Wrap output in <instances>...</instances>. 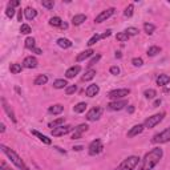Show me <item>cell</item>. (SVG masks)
Masks as SVG:
<instances>
[{
	"mask_svg": "<svg viewBox=\"0 0 170 170\" xmlns=\"http://www.w3.org/2000/svg\"><path fill=\"white\" fill-rule=\"evenodd\" d=\"M162 156H163V150L161 148H153L149 153L145 154L140 170H153L154 166L161 161Z\"/></svg>",
	"mask_w": 170,
	"mask_h": 170,
	"instance_id": "6da1fadb",
	"label": "cell"
},
{
	"mask_svg": "<svg viewBox=\"0 0 170 170\" xmlns=\"http://www.w3.org/2000/svg\"><path fill=\"white\" fill-rule=\"evenodd\" d=\"M0 149H1L3 153H4L5 156H7L8 158L11 160V162L13 163V165H16L19 169H21V170H29L28 166H27L25 163H24V161L21 160L20 157L17 156V154L15 153V151L12 150V149H10V148H7L5 145H0Z\"/></svg>",
	"mask_w": 170,
	"mask_h": 170,
	"instance_id": "7a4b0ae2",
	"label": "cell"
},
{
	"mask_svg": "<svg viewBox=\"0 0 170 170\" xmlns=\"http://www.w3.org/2000/svg\"><path fill=\"white\" fill-rule=\"evenodd\" d=\"M138 162H140V158L137 156H130L126 160H124L114 170H134V168L138 165Z\"/></svg>",
	"mask_w": 170,
	"mask_h": 170,
	"instance_id": "3957f363",
	"label": "cell"
},
{
	"mask_svg": "<svg viewBox=\"0 0 170 170\" xmlns=\"http://www.w3.org/2000/svg\"><path fill=\"white\" fill-rule=\"evenodd\" d=\"M163 117H165V112H161V113L154 114V116H151V117H149V118L145 120L144 126H145V128H148V129L154 128V126L158 125V124H160L161 121H162Z\"/></svg>",
	"mask_w": 170,
	"mask_h": 170,
	"instance_id": "277c9868",
	"label": "cell"
},
{
	"mask_svg": "<svg viewBox=\"0 0 170 170\" xmlns=\"http://www.w3.org/2000/svg\"><path fill=\"white\" fill-rule=\"evenodd\" d=\"M169 141H170V126L151 138V142H153V144H166V142H169Z\"/></svg>",
	"mask_w": 170,
	"mask_h": 170,
	"instance_id": "5b68a950",
	"label": "cell"
},
{
	"mask_svg": "<svg viewBox=\"0 0 170 170\" xmlns=\"http://www.w3.org/2000/svg\"><path fill=\"white\" fill-rule=\"evenodd\" d=\"M130 94V89L129 88H121V89H114V91H110L109 93H108V97L110 98V100H120V98L125 97V96Z\"/></svg>",
	"mask_w": 170,
	"mask_h": 170,
	"instance_id": "8992f818",
	"label": "cell"
},
{
	"mask_svg": "<svg viewBox=\"0 0 170 170\" xmlns=\"http://www.w3.org/2000/svg\"><path fill=\"white\" fill-rule=\"evenodd\" d=\"M104 149V145L103 142H101V140H93L89 144V148H88V151L91 156H97V154H100L101 151H103Z\"/></svg>",
	"mask_w": 170,
	"mask_h": 170,
	"instance_id": "52a82bcc",
	"label": "cell"
},
{
	"mask_svg": "<svg viewBox=\"0 0 170 170\" xmlns=\"http://www.w3.org/2000/svg\"><path fill=\"white\" fill-rule=\"evenodd\" d=\"M101 116H103V108L94 106L86 113V120L88 121H97V120H100Z\"/></svg>",
	"mask_w": 170,
	"mask_h": 170,
	"instance_id": "ba28073f",
	"label": "cell"
},
{
	"mask_svg": "<svg viewBox=\"0 0 170 170\" xmlns=\"http://www.w3.org/2000/svg\"><path fill=\"white\" fill-rule=\"evenodd\" d=\"M72 129H73V128H72L70 125H61V126H58V128L52 129L51 134L53 136V137H61V136L68 134V133L72 130Z\"/></svg>",
	"mask_w": 170,
	"mask_h": 170,
	"instance_id": "9c48e42d",
	"label": "cell"
},
{
	"mask_svg": "<svg viewBox=\"0 0 170 170\" xmlns=\"http://www.w3.org/2000/svg\"><path fill=\"white\" fill-rule=\"evenodd\" d=\"M114 8H108V10H105L103 11L100 15H97L96 16V19H94V23H97V24H100V23H103V21H106L108 19H109L110 16H113V13H114Z\"/></svg>",
	"mask_w": 170,
	"mask_h": 170,
	"instance_id": "30bf717a",
	"label": "cell"
},
{
	"mask_svg": "<svg viewBox=\"0 0 170 170\" xmlns=\"http://www.w3.org/2000/svg\"><path fill=\"white\" fill-rule=\"evenodd\" d=\"M89 129V126L86 125V124H81V125H79L77 128H75V132L72 133V140H79V138L82 137V134Z\"/></svg>",
	"mask_w": 170,
	"mask_h": 170,
	"instance_id": "8fae6325",
	"label": "cell"
},
{
	"mask_svg": "<svg viewBox=\"0 0 170 170\" xmlns=\"http://www.w3.org/2000/svg\"><path fill=\"white\" fill-rule=\"evenodd\" d=\"M125 106H128V101L126 100H116L108 104V109L109 110H121Z\"/></svg>",
	"mask_w": 170,
	"mask_h": 170,
	"instance_id": "7c38bea8",
	"label": "cell"
},
{
	"mask_svg": "<svg viewBox=\"0 0 170 170\" xmlns=\"http://www.w3.org/2000/svg\"><path fill=\"white\" fill-rule=\"evenodd\" d=\"M37 64H39L37 58L33 57V56H28V57H25V58H24V61H23V67H24V68H28V69L36 68V67H37Z\"/></svg>",
	"mask_w": 170,
	"mask_h": 170,
	"instance_id": "4fadbf2b",
	"label": "cell"
},
{
	"mask_svg": "<svg viewBox=\"0 0 170 170\" xmlns=\"http://www.w3.org/2000/svg\"><path fill=\"white\" fill-rule=\"evenodd\" d=\"M98 92H100V86L97 84H91L85 89V93L88 97H94V96L98 94Z\"/></svg>",
	"mask_w": 170,
	"mask_h": 170,
	"instance_id": "5bb4252c",
	"label": "cell"
},
{
	"mask_svg": "<svg viewBox=\"0 0 170 170\" xmlns=\"http://www.w3.org/2000/svg\"><path fill=\"white\" fill-rule=\"evenodd\" d=\"M1 105H3V109H4V112L8 114V117L12 120V122H16V117H15V113L13 110L10 108V105L7 104V101L4 100V98H1Z\"/></svg>",
	"mask_w": 170,
	"mask_h": 170,
	"instance_id": "9a60e30c",
	"label": "cell"
},
{
	"mask_svg": "<svg viewBox=\"0 0 170 170\" xmlns=\"http://www.w3.org/2000/svg\"><path fill=\"white\" fill-rule=\"evenodd\" d=\"M144 128H145V126L141 125V124H138V125H134V126H133V128L130 129V130L128 132V137H129V138H133V137H136V136L141 134L142 130H144Z\"/></svg>",
	"mask_w": 170,
	"mask_h": 170,
	"instance_id": "2e32d148",
	"label": "cell"
},
{
	"mask_svg": "<svg viewBox=\"0 0 170 170\" xmlns=\"http://www.w3.org/2000/svg\"><path fill=\"white\" fill-rule=\"evenodd\" d=\"M80 70H81V67L80 65H73L70 67L69 69L65 72V77L67 79H73V77H76L77 75L80 73Z\"/></svg>",
	"mask_w": 170,
	"mask_h": 170,
	"instance_id": "e0dca14e",
	"label": "cell"
},
{
	"mask_svg": "<svg viewBox=\"0 0 170 170\" xmlns=\"http://www.w3.org/2000/svg\"><path fill=\"white\" fill-rule=\"evenodd\" d=\"M94 53V51L93 49H86V51L84 52H81L80 55H77V57H76V61L77 63H80V61H84L85 58H88V57H91L92 55Z\"/></svg>",
	"mask_w": 170,
	"mask_h": 170,
	"instance_id": "ac0fdd59",
	"label": "cell"
},
{
	"mask_svg": "<svg viewBox=\"0 0 170 170\" xmlns=\"http://www.w3.org/2000/svg\"><path fill=\"white\" fill-rule=\"evenodd\" d=\"M24 16H25L27 20H33L36 16H37V11H36L35 8L28 7V8H25V10H24Z\"/></svg>",
	"mask_w": 170,
	"mask_h": 170,
	"instance_id": "d6986e66",
	"label": "cell"
},
{
	"mask_svg": "<svg viewBox=\"0 0 170 170\" xmlns=\"http://www.w3.org/2000/svg\"><path fill=\"white\" fill-rule=\"evenodd\" d=\"M84 21H86V16L84 13H79V15H75L72 19V24L73 25H81Z\"/></svg>",
	"mask_w": 170,
	"mask_h": 170,
	"instance_id": "ffe728a7",
	"label": "cell"
},
{
	"mask_svg": "<svg viewBox=\"0 0 170 170\" xmlns=\"http://www.w3.org/2000/svg\"><path fill=\"white\" fill-rule=\"evenodd\" d=\"M31 133H32L33 136H36V137L39 138L41 142H44V144H47V145H51L52 144V141H51V138H48L47 136H44V134H41L40 132H37V130H31Z\"/></svg>",
	"mask_w": 170,
	"mask_h": 170,
	"instance_id": "44dd1931",
	"label": "cell"
},
{
	"mask_svg": "<svg viewBox=\"0 0 170 170\" xmlns=\"http://www.w3.org/2000/svg\"><path fill=\"white\" fill-rule=\"evenodd\" d=\"M170 82V76L169 75H160L157 77V85L160 86H165L166 84Z\"/></svg>",
	"mask_w": 170,
	"mask_h": 170,
	"instance_id": "7402d4cb",
	"label": "cell"
},
{
	"mask_svg": "<svg viewBox=\"0 0 170 170\" xmlns=\"http://www.w3.org/2000/svg\"><path fill=\"white\" fill-rule=\"evenodd\" d=\"M63 110H64V106L63 105H60V104L52 105V106L48 108V112L51 114H60V113H63Z\"/></svg>",
	"mask_w": 170,
	"mask_h": 170,
	"instance_id": "603a6c76",
	"label": "cell"
},
{
	"mask_svg": "<svg viewBox=\"0 0 170 170\" xmlns=\"http://www.w3.org/2000/svg\"><path fill=\"white\" fill-rule=\"evenodd\" d=\"M57 45H58L60 48L67 49V48H70V47H72V41H70V40H68V39L61 37V39L57 40Z\"/></svg>",
	"mask_w": 170,
	"mask_h": 170,
	"instance_id": "cb8c5ba5",
	"label": "cell"
},
{
	"mask_svg": "<svg viewBox=\"0 0 170 170\" xmlns=\"http://www.w3.org/2000/svg\"><path fill=\"white\" fill-rule=\"evenodd\" d=\"M64 122H65V118H64V117H60V118H57V120H55V121L49 122L48 126L51 129H55V128H58V126L64 125Z\"/></svg>",
	"mask_w": 170,
	"mask_h": 170,
	"instance_id": "d4e9b609",
	"label": "cell"
},
{
	"mask_svg": "<svg viewBox=\"0 0 170 170\" xmlns=\"http://www.w3.org/2000/svg\"><path fill=\"white\" fill-rule=\"evenodd\" d=\"M48 82V76L47 75H39L35 79V85H44Z\"/></svg>",
	"mask_w": 170,
	"mask_h": 170,
	"instance_id": "484cf974",
	"label": "cell"
},
{
	"mask_svg": "<svg viewBox=\"0 0 170 170\" xmlns=\"http://www.w3.org/2000/svg\"><path fill=\"white\" fill-rule=\"evenodd\" d=\"M67 85H68V82L64 79H58L53 82V88H56V89H64V88H67Z\"/></svg>",
	"mask_w": 170,
	"mask_h": 170,
	"instance_id": "4316f807",
	"label": "cell"
},
{
	"mask_svg": "<svg viewBox=\"0 0 170 170\" xmlns=\"http://www.w3.org/2000/svg\"><path fill=\"white\" fill-rule=\"evenodd\" d=\"M94 76H96V70L94 69H88L85 72V75L82 76V81H91V80H93Z\"/></svg>",
	"mask_w": 170,
	"mask_h": 170,
	"instance_id": "83f0119b",
	"label": "cell"
},
{
	"mask_svg": "<svg viewBox=\"0 0 170 170\" xmlns=\"http://www.w3.org/2000/svg\"><path fill=\"white\" fill-rule=\"evenodd\" d=\"M86 106H88L86 103H79L77 105L73 106V112H75V113H82V112H85Z\"/></svg>",
	"mask_w": 170,
	"mask_h": 170,
	"instance_id": "f1b7e54d",
	"label": "cell"
},
{
	"mask_svg": "<svg viewBox=\"0 0 170 170\" xmlns=\"http://www.w3.org/2000/svg\"><path fill=\"white\" fill-rule=\"evenodd\" d=\"M61 24H63V20L58 16H55L49 19V25H52V27H61Z\"/></svg>",
	"mask_w": 170,
	"mask_h": 170,
	"instance_id": "f546056e",
	"label": "cell"
},
{
	"mask_svg": "<svg viewBox=\"0 0 170 170\" xmlns=\"http://www.w3.org/2000/svg\"><path fill=\"white\" fill-rule=\"evenodd\" d=\"M144 31L148 33V35H153V32L156 31V27H154V24H151V23H145L144 24Z\"/></svg>",
	"mask_w": 170,
	"mask_h": 170,
	"instance_id": "4dcf8cb0",
	"label": "cell"
},
{
	"mask_svg": "<svg viewBox=\"0 0 170 170\" xmlns=\"http://www.w3.org/2000/svg\"><path fill=\"white\" fill-rule=\"evenodd\" d=\"M160 52H161V48L157 47V45H153V47H150L148 49V56L153 57V56H156V55H158Z\"/></svg>",
	"mask_w": 170,
	"mask_h": 170,
	"instance_id": "1f68e13d",
	"label": "cell"
},
{
	"mask_svg": "<svg viewBox=\"0 0 170 170\" xmlns=\"http://www.w3.org/2000/svg\"><path fill=\"white\" fill-rule=\"evenodd\" d=\"M144 96L148 98V100H151V98H154L157 96V92L154 91V89H146V91L144 92Z\"/></svg>",
	"mask_w": 170,
	"mask_h": 170,
	"instance_id": "d6a6232c",
	"label": "cell"
},
{
	"mask_svg": "<svg viewBox=\"0 0 170 170\" xmlns=\"http://www.w3.org/2000/svg\"><path fill=\"white\" fill-rule=\"evenodd\" d=\"M35 44H36V41H35V39L33 37H27L25 39V48H28V49L32 51L33 48H36Z\"/></svg>",
	"mask_w": 170,
	"mask_h": 170,
	"instance_id": "836d02e7",
	"label": "cell"
},
{
	"mask_svg": "<svg viewBox=\"0 0 170 170\" xmlns=\"http://www.w3.org/2000/svg\"><path fill=\"white\" fill-rule=\"evenodd\" d=\"M129 37H130V36H129L128 33L125 32V31H124V32H120V33H117V36H116V39L118 40V41H128V40H129Z\"/></svg>",
	"mask_w": 170,
	"mask_h": 170,
	"instance_id": "e575fe53",
	"label": "cell"
},
{
	"mask_svg": "<svg viewBox=\"0 0 170 170\" xmlns=\"http://www.w3.org/2000/svg\"><path fill=\"white\" fill-rule=\"evenodd\" d=\"M21 64H11V67H10V70H11V73H20L21 72Z\"/></svg>",
	"mask_w": 170,
	"mask_h": 170,
	"instance_id": "d590c367",
	"label": "cell"
},
{
	"mask_svg": "<svg viewBox=\"0 0 170 170\" xmlns=\"http://www.w3.org/2000/svg\"><path fill=\"white\" fill-rule=\"evenodd\" d=\"M41 5H43V7H45L47 10H52V8L55 7V1H53V0H43Z\"/></svg>",
	"mask_w": 170,
	"mask_h": 170,
	"instance_id": "8d00e7d4",
	"label": "cell"
},
{
	"mask_svg": "<svg viewBox=\"0 0 170 170\" xmlns=\"http://www.w3.org/2000/svg\"><path fill=\"white\" fill-rule=\"evenodd\" d=\"M20 32L23 33V35H29L31 32H32V29H31V27L28 24H21L20 27Z\"/></svg>",
	"mask_w": 170,
	"mask_h": 170,
	"instance_id": "74e56055",
	"label": "cell"
},
{
	"mask_svg": "<svg viewBox=\"0 0 170 170\" xmlns=\"http://www.w3.org/2000/svg\"><path fill=\"white\" fill-rule=\"evenodd\" d=\"M100 39H101V35H98V33H96V35L93 36V37H92V39H89V41L86 43V44H88L89 47H92V45H94L96 43H97Z\"/></svg>",
	"mask_w": 170,
	"mask_h": 170,
	"instance_id": "f35d334b",
	"label": "cell"
},
{
	"mask_svg": "<svg viewBox=\"0 0 170 170\" xmlns=\"http://www.w3.org/2000/svg\"><path fill=\"white\" fill-rule=\"evenodd\" d=\"M133 11H134V5H133V4H129L128 7H126L125 12H124V15H125L126 17H130L132 15H133Z\"/></svg>",
	"mask_w": 170,
	"mask_h": 170,
	"instance_id": "ab89813d",
	"label": "cell"
},
{
	"mask_svg": "<svg viewBox=\"0 0 170 170\" xmlns=\"http://www.w3.org/2000/svg\"><path fill=\"white\" fill-rule=\"evenodd\" d=\"M132 64L134 67H142V65H144V60H142L141 57H134L132 60Z\"/></svg>",
	"mask_w": 170,
	"mask_h": 170,
	"instance_id": "60d3db41",
	"label": "cell"
},
{
	"mask_svg": "<svg viewBox=\"0 0 170 170\" xmlns=\"http://www.w3.org/2000/svg\"><path fill=\"white\" fill-rule=\"evenodd\" d=\"M125 32L128 33L129 36H136V35H138V29L134 28V27H129V28H126Z\"/></svg>",
	"mask_w": 170,
	"mask_h": 170,
	"instance_id": "b9f144b4",
	"label": "cell"
},
{
	"mask_svg": "<svg viewBox=\"0 0 170 170\" xmlns=\"http://www.w3.org/2000/svg\"><path fill=\"white\" fill-rule=\"evenodd\" d=\"M15 8L13 7H10V5H8L7 7V11H5V15H7V17H10V19H12V17L15 16Z\"/></svg>",
	"mask_w": 170,
	"mask_h": 170,
	"instance_id": "7bdbcfd3",
	"label": "cell"
},
{
	"mask_svg": "<svg viewBox=\"0 0 170 170\" xmlns=\"http://www.w3.org/2000/svg\"><path fill=\"white\" fill-rule=\"evenodd\" d=\"M76 91H77L76 85H69V86H67V88H65V93L67 94H73Z\"/></svg>",
	"mask_w": 170,
	"mask_h": 170,
	"instance_id": "ee69618b",
	"label": "cell"
},
{
	"mask_svg": "<svg viewBox=\"0 0 170 170\" xmlns=\"http://www.w3.org/2000/svg\"><path fill=\"white\" fill-rule=\"evenodd\" d=\"M100 58H101V55H96V56L92 58L91 61H89V64H88V67H92V65H94V64H97L98 61H100Z\"/></svg>",
	"mask_w": 170,
	"mask_h": 170,
	"instance_id": "f6af8a7d",
	"label": "cell"
},
{
	"mask_svg": "<svg viewBox=\"0 0 170 170\" xmlns=\"http://www.w3.org/2000/svg\"><path fill=\"white\" fill-rule=\"evenodd\" d=\"M110 73H112L113 76H117V75H120V68L117 67V65H113V67H110Z\"/></svg>",
	"mask_w": 170,
	"mask_h": 170,
	"instance_id": "bcb514c9",
	"label": "cell"
},
{
	"mask_svg": "<svg viewBox=\"0 0 170 170\" xmlns=\"http://www.w3.org/2000/svg\"><path fill=\"white\" fill-rule=\"evenodd\" d=\"M20 4V1H19V0H12V1H10V3H8V5H10V7H17V5H19Z\"/></svg>",
	"mask_w": 170,
	"mask_h": 170,
	"instance_id": "7dc6e473",
	"label": "cell"
},
{
	"mask_svg": "<svg viewBox=\"0 0 170 170\" xmlns=\"http://www.w3.org/2000/svg\"><path fill=\"white\" fill-rule=\"evenodd\" d=\"M110 35H112V31H109V29H108L106 32H105V33H103V35H101V39H106V37H109Z\"/></svg>",
	"mask_w": 170,
	"mask_h": 170,
	"instance_id": "c3c4849f",
	"label": "cell"
},
{
	"mask_svg": "<svg viewBox=\"0 0 170 170\" xmlns=\"http://www.w3.org/2000/svg\"><path fill=\"white\" fill-rule=\"evenodd\" d=\"M134 109H136V108L134 106H133V105H129V106H128V113H134Z\"/></svg>",
	"mask_w": 170,
	"mask_h": 170,
	"instance_id": "681fc988",
	"label": "cell"
},
{
	"mask_svg": "<svg viewBox=\"0 0 170 170\" xmlns=\"http://www.w3.org/2000/svg\"><path fill=\"white\" fill-rule=\"evenodd\" d=\"M32 51L35 52V53H37V55H43V51H41V49H40V48H33Z\"/></svg>",
	"mask_w": 170,
	"mask_h": 170,
	"instance_id": "f907efd6",
	"label": "cell"
},
{
	"mask_svg": "<svg viewBox=\"0 0 170 170\" xmlns=\"http://www.w3.org/2000/svg\"><path fill=\"white\" fill-rule=\"evenodd\" d=\"M82 149H84V148L80 146V145H79V146H73V150H76V151H81Z\"/></svg>",
	"mask_w": 170,
	"mask_h": 170,
	"instance_id": "816d5d0a",
	"label": "cell"
},
{
	"mask_svg": "<svg viewBox=\"0 0 170 170\" xmlns=\"http://www.w3.org/2000/svg\"><path fill=\"white\" fill-rule=\"evenodd\" d=\"M0 169H1V170H12V169H8L5 163H1V165H0Z\"/></svg>",
	"mask_w": 170,
	"mask_h": 170,
	"instance_id": "f5cc1de1",
	"label": "cell"
},
{
	"mask_svg": "<svg viewBox=\"0 0 170 170\" xmlns=\"http://www.w3.org/2000/svg\"><path fill=\"white\" fill-rule=\"evenodd\" d=\"M5 132V126L4 124H0V133H4Z\"/></svg>",
	"mask_w": 170,
	"mask_h": 170,
	"instance_id": "db71d44e",
	"label": "cell"
},
{
	"mask_svg": "<svg viewBox=\"0 0 170 170\" xmlns=\"http://www.w3.org/2000/svg\"><path fill=\"white\" fill-rule=\"evenodd\" d=\"M21 19H23V13H21V11H19V16H17V20L21 21Z\"/></svg>",
	"mask_w": 170,
	"mask_h": 170,
	"instance_id": "11a10c76",
	"label": "cell"
},
{
	"mask_svg": "<svg viewBox=\"0 0 170 170\" xmlns=\"http://www.w3.org/2000/svg\"><path fill=\"white\" fill-rule=\"evenodd\" d=\"M60 28H63V29H67V28H68V24H67V23H63V24H61V27H60Z\"/></svg>",
	"mask_w": 170,
	"mask_h": 170,
	"instance_id": "9f6ffc18",
	"label": "cell"
},
{
	"mask_svg": "<svg viewBox=\"0 0 170 170\" xmlns=\"http://www.w3.org/2000/svg\"><path fill=\"white\" fill-rule=\"evenodd\" d=\"M158 105H161V100H156L154 101V106H158Z\"/></svg>",
	"mask_w": 170,
	"mask_h": 170,
	"instance_id": "6f0895ef",
	"label": "cell"
},
{
	"mask_svg": "<svg viewBox=\"0 0 170 170\" xmlns=\"http://www.w3.org/2000/svg\"><path fill=\"white\" fill-rule=\"evenodd\" d=\"M121 56H122L121 52H116V57H117V58H121Z\"/></svg>",
	"mask_w": 170,
	"mask_h": 170,
	"instance_id": "680465c9",
	"label": "cell"
}]
</instances>
